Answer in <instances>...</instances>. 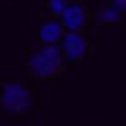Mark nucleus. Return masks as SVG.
Returning a JSON list of instances; mask_svg holds the SVG:
<instances>
[{
    "label": "nucleus",
    "instance_id": "obj_1",
    "mask_svg": "<svg viewBox=\"0 0 126 126\" xmlns=\"http://www.w3.org/2000/svg\"><path fill=\"white\" fill-rule=\"evenodd\" d=\"M63 66H66V61H63V53L58 46H40L28 58V73L38 81H48V78L61 76Z\"/></svg>",
    "mask_w": 126,
    "mask_h": 126
},
{
    "label": "nucleus",
    "instance_id": "obj_2",
    "mask_svg": "<svg viewBox=\"0 0 126 126\" xmlns=\"http://www.w3.org/2000/svg\"><path fill=\"white\" fill-rule=\"evenodd\" d=\"M33 103V93L18 81H5L0 86V106L8 113H25Z\"/></svg>",
    "mask_w": 126,
    "mask_h": 126
},
{
    "label": "nucleus",
    "instance_id": "obj_3",
    "mask_svg": "<svg viewBox=\"0 0 126 126\" xmlns=\"http://www.w3.org/2000/svg\"><path fill=\"white\" fill-rule=\"evenodd\" d=\"M58 48H61V53H63V61H68V63H81L83 58L88 56V40L83 38L81 33H76V30H66L63 33V38L58 40Z\"/></svg>",
    "mask_w": 126,
    "mask_h": 126
},
{
    "label": "nucleus",
    "instance_id": "obj_4",
    "mask_svg": "<svg viewBox=\"0 0 126 126\" xmlns=\"http://www.w3.org/2000/svg\"><path fill=\"white\" fill-rule=\"evenodd\" d=\"M58 20H61L63 30H76V33H81V30L86 28V23H88V10L83 5H78V3H68Z\"/></svg>",
    "mask_w": 126,
    "mask_h": 126
},
{
    "label": "nucleus",
    "instance_id": "obj_5",
    "mask_svg": "<svg viewBox=\"0 0 126 126\" xmlns=\"http://www.w3.org/2000/svg\"><path fill=\"white\" fill-rule=\"evenodd\" d=\"M63 25H61V20L58 18H50V20H46L43 25H40V30H38V38H40V43L43 46H58V40L63 38Z\"/></svg>",
    "mask_w": 126,
    "mask_h": 126
},
{
    "label": "nucleus",
    "instance_id": "obj_6",
    "mask_svg": "<svg viewBox=\"0 0 126 126\" xmlns=\"http://www.w3.org/2000/svg\"><path fill=\"white\" fill-rule=\"evenodd\" d=\"M121 18H124V13H119L116 8H111L109 3L106 5H101V10L96 13V20L101 25H119L121 23Z\"/></svg>",
    "mask_w": 126,
    "mask_h": 126
},
{
    "label": "nucleus",
    "instance_id": "obj_7",
    "mask_svg": "<svg viewBox=\"0 0 126 126\" xmlns=\"http://www.w3.org/2000/svg\"><path fill=\"white\" fill-rule=\"evenodd\" d=\"M71 3V0H48L46 8H48V13L53 15V18H61V13L66 10V5Z\"/></svg>",
    "mask_w": 126,
    "mask_h": 126
},
{
    "label": "nucleus",
    "instance_id": "obj_8",
    "mask_svg": "<svg viewBox=\"0 0 126 126\" xmlns=\"http://www.w3.org/2000/svg\"><path fill=\"white\" fill-rule=\"evenodd\" d=\"M109 5H111V8H116L119 13H124V10H126V0H109Z\"/></svg>",
    "mask_w": 126,
    "mask_h": 126
},
{
    "label": "nucleus",
    "instance_id": "obj_9",
    "mask_svg": "<svg viewBox=\"0 0 126 126\" xmlns=\"http://www.w3.org/2000/svg\"><path fill=\"white\" fill-rule=\"evenodd\" d=\"M38 126H48V124H38Z\"/></svg>",
    "mask_w": 126,
    "mask_h": 126
}]
</instances>
